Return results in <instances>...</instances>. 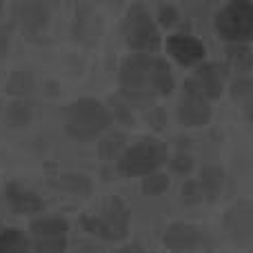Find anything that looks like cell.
<instances>
[{
    "mask_svg": "<svg viewBox=\"0 0 253 253\" xmlns=\"http://www.w3.org/2000/svg\"><path fill=\"white\" fill-rule=\"evenodd\" d=\"M114 125L109 105L98 98H78L65 111V131L78 142H91Z\"/></svg>",
    "mask_w": 253,
    "mask_h": 253,
    "instance_id": "1",
    "label": "cell"
},
{
    "mask_svg": "<svg viewBox=\"0 0 253 253\" xmlns=\"http://www.w3.org/2000/svg\"><path fill=\"white\" fill-rule=\"evenodd\" d=\"M153 67H156V56L149 53H131L120 65L118 78L123 96L131 102H147L158 96L156 83H153Z\"/></svg>",
    "mask_w": 253,
    "mask_h": 253,
    "instance_id": "2",
    "label": "cell"
},
{
    "mask_svg": "<svg viewBox=\"0 0 253 253\" xmlns=\"http://www.w3.org/2000/svg\"><path fill=\"white\" fill-rule=\"evenodd\" d=\"M167 162V144L160 138H140L129 144L125 153L118 158L116 167L123 175L129 178H147L156 173Z\"/></svg>",
    "mask_w": 253,
    "mask_h": 253,
    "instance_id": "3",
    "label": "cell"
},
{
    "mask_svg": "<svg viewBox=\"0 0 253 253\" xmlns=\"http://www.w3.org/2000/svg\"><path fill=\"white\" fill-rule=\"evenodd\" d=\"M123 34H125L126 44L135 53H149L151 56L162 44L158 22L144 4H131L126 9V16L123 22Z\"/></svg>",
    "mask_w": 253,
    "mask_h": 253,
    "instance_id": "4",
    "label": "cell"
},
{
    "mask_svg": "<svg viewBox=\"0 0 253 253\" xmlns=\"http://www.w3.org/2000/svg\"><path fill=\"white\" fill-rule=\"evenodd\" d=\"M83 227L89 233L102 238V240H120L126 236L131 224V209L126 207L125 200L120 198H109V200L102 205L100 213H91L84 215Z\"/></svg>",
    "mask_w": 253,
    "mask_h": 253,
    "instance_id": "5",
    "label": "cell"
},
{
    "mask_svg": "<svg viewBox=\"0 0 253 253\" xmlns=\"http://www.w3.org/2000/svg\"><path fill=\"white\" fill-rule=\"evenodd\" d=\"M215 29L229 44H247L253 38V2L231 0L215 13Z\"/></svg>",
    "mask_w": 253,
    "mask_h": 253,
    "instance_id": "6",
    "label": "cell"
},
{
    "mask_svg": "<svg viewBox=\"0 0 253 253\" xmlns=\"http://www.w3.org/2000/svg\"><path fill=\"white\" fill-rule=\"evenodd\" d=\"M69 222L58 215H40L29 224V240L34 253H65Z\"/></svg>",
    "mask_w": 253,
    "mask_h": 253,
    "instance_id": "7",
    "label": "cell"
},
{
    "mask_svg": "<svg viewBox=\"0 0 253 253\" xmlns=\"http://www.w3.org/2000/svg\"><path fill=\"white\" fill-rule=\"evenodd\" d=\"M224 67L220 62H202L193 69V74L184 80V96L200 100H218L224 91Z\"/></svg>",
    "mask_w": 253,
    "mask_h": 253,
    "instance_id": "8",
    "label": "cell"
},
{
    "mask_svg": "<svg viewBox=\"0 0 253 253\" xmlns=\"http://www.w3.org/2000/svg\"><path fill=\"white\" fill-rule=\"evenodd\" d=\"M165 47L171 53V58H175L184 67H200L207 56L202 40H198L191 34H184V31H175V34L167 36Z\"/></svg>",
    "mask_w": 253,
    "mask_h": 253,
    "instance_id": "9",
    "label": "cell"
},
{
    "mask_svg": "<svg viewBox=\"0 0 253 253\" xmlns=\"http://www.w3.org/2000/svg\"><path fill=\"white\" fill-rule=\"evenodd\" d=\"M202 240V231L191 222H173L165 229L162 242L171 253H189Z\"/></svg>",
    "mask_w": 253,
    "mask_h": 253,
    "instance_id": "10",
    "label": "cell"
},
{
    "mask_svg": "<svg viewBox=\"0 0 253 253\" xmlns=\"http://www.w3.org/2000/svg\"><path fill=\"white\" fill-rule=\"evenodd\" d=\"M224 229L236 240H249L253 236V202H236L224 215Z\"/></svg>",
    "mask_w": 253,
    "mask_h": 253,
    "instance_id": "11",
    "label": "cell"
},
{
    "mask_svg": "<svg viewBox=\"0 0 253 253\" xmlns=\"http://www.w3.org/2000/svg\"><path fill=\"white\" fill-rule=\"evenodd\" d=\"M4 198H7L9 207H11L16 213L29 215V213H40L44 211V200L38 196L36 191L22 187L20 182H9L4 187Z\"/></svg>",
    "mask_w": 253,
    "mask_h": 253,
    "instance_id": "12",
    "label": "cell"
},
{
    "mask_svg": "<svg viewBox=\"0 0 253 253\" xmlns=\"http://www.w3.org/2000/svg\"><path fill=\"white\" fill-rule=\"evenodd\" d=\"M49 7L38 0H25V2L13 4V18L27 31H38L49 22Z\"/></svg>",
    "mask_w": 253,
    "mask_h": 253,
    "instance_id": "13",
    "label": "cell"
},
{
    "mask_svg": "<svg viewBox=\"0 0 253 253\" xmlns=\"http://www.w3.org/2000/svg\"><path fill=\"white\" fill-rule=\"evenodd\" d=\"M213 116L211 109V102L200 100V98H187L184 96L178 105V120L189 129H196V126L207 125Z\"/></svg>",
    "mask_w": 253,
    "mask_h": 253,
    "instance_id": "14",
    "label": "cell"
},
{
    "mask_svg": "<svg viewBox=\"0 0 253 253\" xmlns=\"http://www.w3.org/2000/svg\"><path fill=\"white\" fill-rule=\"evenodd\" d=\"M207 200H215L222 193L224 187V171L218 165H205L200 169V178H198Z\"/></svg>",
    "mask_w": 253,
    "mask_h": 253,
    "instance_id": "15",
    "label": "cell"
},
{
    "mask_svg": "<svg viewBox=\"0 0 253 253\" xmlns=\"http://www.w3.org/2000/svg\"><path fill=\"white\" fill-rule=\"evenodd\" d=\"M0 253H31V240L20 229L0 231Z\"/></svg>",
    "mask_w": 253,
    "mask_h": 253,
    "instance_id": "16",
    "label": "cell"
},
{
    "mask_svg": "<svg viewBox=\"0 0 253 253\" xmlns=\"http://www.w3.org/2000/svg\"><path fill=\"white\" fill-rule=\"evenodd\" d=\"M126 149V135L120 133V131H111V133L102 135L100 142H98V156L102 160H116L125 153Z\"/></svg>",
    "mask_w": 253,
    "mask_h": 253,
    "instance_id": "17",
    "label": "cell"
},
{
    "mask_svg": "<svg viewBox=\"0 0 253 253\" xmlns=\"http://www.w3.org/2000/svg\"><path fill=\"white\" fill-rule=\"evenodd\" d=\"M227 65L233 71H238V76H247V71L253 67V51L249 44H229Z\"/></svg>",
    "mask_w": 253,
    "mask_h": 253,
    "instance_id": "18",
    "label": "cell"
},
{
    "mask_svg": "<svg viewBox=\"0 0 253 253\" xmlns=\"http://www.w3.org/2000/svg\"><path fill=\"white\" fill-rule=\"evenodd\" d=\"M153 83H156V93L158 96H169L175 89V78L173 71H171V65L165 60V58L156 56V67H153Z\"/></svg>",
    "mask_w": 253,
    "mask_h": 253,
    "instance_id": "19",
    "label": "cell"
},
{
    "mask_svg": "<svg viewBox=\"0 0 253 253\" xmlns=\"http://www.w3.org/2000/svg\"><path fill=\"white\" fill-rule=\"evenodd\" d=\"M58 187L65 189L67 193H74V196H87V193H91L93 182L87 173H62L58 178Z\"/></svg>",
    "mask_w": 253,
    "mask_h": 253,
    "instance_id": "20",
    "label": "cell"
},
{
    "mask_svg": "<svg viewBox=\"0 0 253 253\" xmlns=\"http://www.w3.org/2000/svg\"><path fill=\"white\" fill-rule=\"evenodd\" d=\"M34 83H36L34 74H31L29 69H16L7 80V91L11 93V96H18V100H20V96L31 93Z\"/></svg>",
    "mask_w": 253,
    "mask_h": 253,
    "instance_id": "21",
    "label": "cell"
},
{
    "mask_svg": "<svg viewBox=\"0 0 253 253\" xmlns=\"http://www.w3.org/2000/svg\"><path fill=\"white\" fill-rule=\"evenodd\" d=\"M4 118L9 126H25L31 120V105L25 100H13L4 109Z\"/></svg>",
    "mask_w": 253,
    "mask_h": 253,
    "instance_id": "22",
    "label": "cell"
},
{
    "mask_svg": "<svg viewBox=\"0 0 253 253\" xmlns=\"http://www.w3.org/2000/svg\"><path fill=\"white\" fill-rule=\"evenodd\" d=\"M229 91H231V96L240 102L253 100V78L251 76H236L231 87H229Z\"/></svg>",
    "mask_w": 253,
    "mask_h": 253,
    "instance_id": "23",
    "label": "cell"
},
{
    "mask_svg": "<svg viewBox=\"0 0 253 253\" xmlns=\"http://www.w3.org/2000/svg\"><path fill=\"white\" fill-rule=\"evenodd\" d=\"M167 189H169V175L162 173V171H156V173L142 178V191L149 196H160Z\"/></svg>",
    "mask_w": 253,
    "mask_h": 253,
    "instance_id": "24",
    "label": "cell"
},
{
    "mask_svg": "<svg viewBox=\"0 0 253 253\" xmlns=\"http://www.w3.org/2000/svg\"><path fill=\"white\" fill-rule=\"evenodd\" d=\"M178 18H180V11H178V7H175V4H171V2L158 4V9H156V22L160 27H173L175 22H178Z\"/></svg>",
    "mask_w": 253,
    "mask_h": 253,
    "instance_id": "25",
    "label": "cell"
},
{
    "mask_svg": "<svg viewBox=\"0 0 253 253\" xmlns=\"http://www.w3.org/2000/svg\"><path fill=\"white\" fill-rule=\"evenodd\" d=\"M180 196H182L184 205H198V202L205 198V193H202V187H200V182H198V180H187V182L182 184Z\"/></svg>",
    "mask_w": 253,
    "mask_h": 253,
    "instance_id": "26",
    "label": "cell"
},
{
    "mask_svg": "<svg viewBox=\"0 0 253 253\" xmlns=\"http://www.w3.org/2000/svg\"><path fill=\"white\" fill-rule=\"evenodd\" d=\"M169 162L175 173H189V171L193 169V158L189 156V153H175Z\"/></svg>",
    "mask_w": 253,
    "mask_h": 253,
    "instance_id": "27",
    "label": "cell"
},
{
    "mask_svg": "<svg viewBox=\"0 0 253 253\" xmlns=\"http://www.w3.org/2000/svg\"><path fill=\"white\" fill-rule=\"evenodd\" d=\"M109 109H111V116H114V120H118V123H131V107L126 105V102L114 100L109 105Z\"/></svg>",
    "mask_w": 253,
    "mask_h": 253,
    "instance_id": "28",
    "label": "cell"
},
{
    "mask_svg": "<svg viewBox=\"0 0 253 253\" xmlns=\"http://www.w3.org/2000/svg\"><path fill=\"white\" fill-rule=\"evenodd\" d=\"M9 38H11V25L2 22V25H0V58L7 53V49H9Z\"/></svg>",
    "mask_w": 253,
    "mask_h": 253,
    "instance_id": "29",
    "label": "cell"
},
{
    "mask_svg": "<svg viewBox=\"0 0 253 253\" xmlns=\"http://www.w3.org/2000/svg\"><path fill=\"white\" fill-rule=\"evenodd\" d=\"M149 123H151L153 129H162V126H165V111H162L160 107H156V109L149 114Z\"/></svg>",
    "mask_w": 253,
    "mask_h": 253,
    "instance_id": "30",
    "label": "cell"
},
{
    "mask_svg": "<svg viewBox=\"0 0 253 253\" xmlns=\"http://www.w3.org/2000/svg\"><path fill=\"white\" fill-rule=\"evenodd\" d=\"M116 253H151V251H147L144 247H138V245H126V247H120Z\"/></svg>",
    "mask_w": 253,
    "mask_h": 253,
    "instance_id": "31",
    "label": "cell"
},
{
    "mask_svg": "<svg viewBox=\"0 0 253 253\" xmlns=\"http://www.w3.org/2000/svg\"><path fill=\"white\" fill-rule=\"evenodd\" d=\"M245 116L253 123V100H249V102H245Z\"/></svg>",
    "mask_w": 253,
    "mask_h": 253,
    "instance_id": "32",
    "label": "cell"
},
{
    "mask_svg": "<svg viewBox=\"0 0 253 253\" xmlns=\"http://www.w3.org/2000/svg\"><path fill=\"white\" fill-rule=\"evenodd\" d=\"M0 11H2V2H0Z\"/></svg>",
    "mask_w": 253,
    "mask_h": 253,
    "instance_id": "33",
    "label": "cell"
}]
</instances>
